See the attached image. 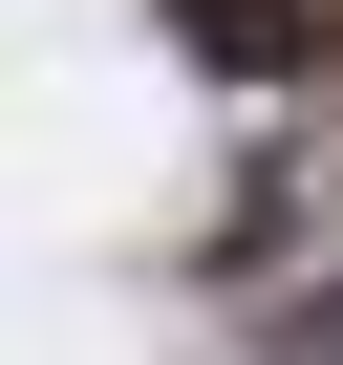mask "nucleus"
<instances>
[{
	"label": "nucleus",
	"instance_id": "nucleus-1",
	"mask_svg": "<svg viewBox=\"0 0 343 365\" xmlns=\"http://www.w3.org/2000/svg\"><path fill=\"white\" fill-rule=\"evenodd\" d=\"M172 43L215 86H300V65H343V0H172Z\"/></svg>",
	"mask_w": 343,
	"mask_h": 365
},
{
	"label": "nucleus",
	"instance_id": "nucleus-2",
	"mask_svg": "<svg viewBox=\"0 0 343 365\" xmlns=\"http://www.w3.org/2000/svg\"><path fill=\"white\" fill-rule=\"evenodd\" d=\"M279 344H300V365H343V279H322V301H300V322H279Z\"/></svg>",
	"mask_w": 343,
	"mask_h": 365
}]
</instances>
